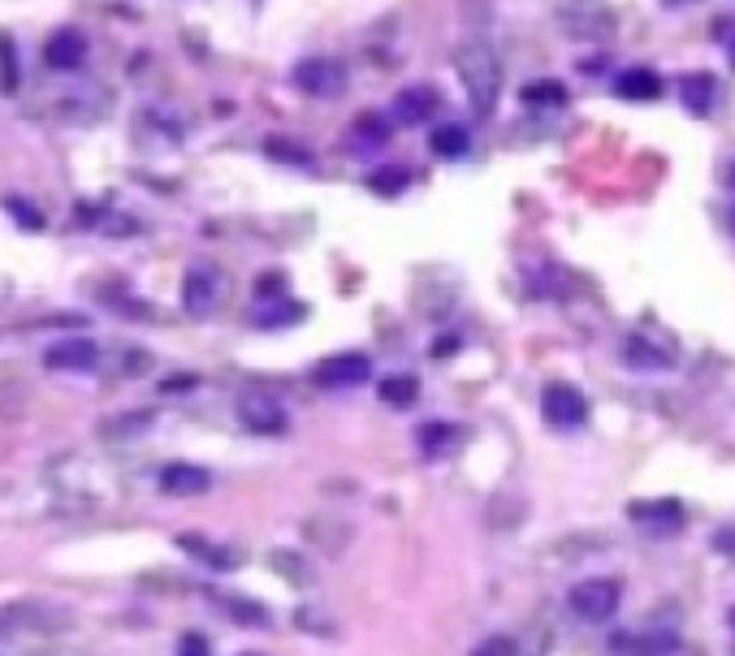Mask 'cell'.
I'll list each match as a JSON object with an SVG mask.
<instances>
[{
	"mask_svg": "<svg viewBox=\"0 0 735 656\" xmlns=\"http://www.w3.org/2000/svg\"><path fill=\"white\" fill-rule=\"evenodd\" d=\"M611 648L618 656H666V653H675V635L666 631H649V635H611Z\"/></svg>",
	"mask_w": 735,
	"mask_h": 656,
	"instance_id": "17",
	"label": "cell"
},
{
	"mask_svg": "<svg viewBox=\"0 0 735 656\" xmlns=\"http://www.w3.org/2000/svg\"><path fill=\"white\" fill-rule=\"evenodd\" d=\"M389 134H394V121L385 117V112H360L351 125H347V147L356 151V156H364V151H381L385 143H389Z\"/></svg>",
	"mask_w": 735,
	"mask_h": 656,
	"instance_id": "14",
	"label": "cell"
},
{
	"mask_svg": "<svg viewBox=\"0 0 735 656\" xmlns=\"http://www.w3.org/2000/svg\"><path fill=\"white\" fill-rule=\"evenodd\" d=\"M281 294H286V277L281 272H264L255 281V299H281Z\"/></svg>",
	"mask_w": 735,
	"mask_h": 656,
	"instance_id": "32",
	"label": "cell"
},
{
	"mask_svg": "<svg viewBox=\"0 0 735 656\" xmlns=\"http://www.w3.org/2000/svg\"><path fill=\"white\" fill-rule=\"evenodd\" d=\"M472 656H519V644L506 640V635H493V640H485Z\"/></svg>",
	"mask_w": 735,
	"mask_h": 656,
	"instance_id": "33",
	"label": "cell"
},
{
	"mask_svg": "<svg viewBox=\"0 0 735 656\" xmlns=\"http://www.w3.org/2000/svg\"><path fill=\"white\" fill-rule=\"evenodd\" d=\"M541 415L554 428H580L589 420V398L576 385H545L541 393Z\"/></svg>",
	"mask_w": 735,
	"mask_h": 656,
	"instance_id": "8",
	"label": "cell"
},
{
	"mask_svg": "<svg viewBox=\"0 0 735 656\" xmlns=\"http://www.w3.org/2000/svg\"><path fill=\"white\" fill-rule=\"evenodd\" d=\"M234 411H239V424H243L246 433H260V437H281L290 428V415H286L281 398L273 389H264V385L243 389L239 402H234Z\"/></svg>",
	"mask_w": 735,
	"mask_h": 656,
	"instance_id": "4",
	"label": "cell"
},
{
	"mask_svg": "<svg viewBox=\"0 0 735 656\" xmlns=\"http://www.w3.org/2000/svg\"><path fill=\"white\" fill-rule=\"evenodd\" d=\"M727 186H732V195H735V165H732V173H727Z\"/></svg>",
	"mask_w": 735,
	"mask_h": 656,
	"instance_id": "39",
	"label": "cell"
},
{
	"mask_svg": "<svg viewBox=\"0 0 735 656\" xmlns=\"http://www.w3.org/2000/svg\"><path fill=\"white\" fill-rule=\"evenodd\" d=\"M614 96L618 100H658L662 96V74H653V70H623L614 78Z\"/></svg>",
	"mask_w": 735,
	"mask_h": 656,
	"instance_id": "18",
	"label": "cell"
},
{
	"mask_svg": "<svg viewBox=\"0 0 735 656\" xmlns=\"http://www.w3.org/2000/svg\"><path fill=\"white\" fill-rule=\"evenodd\" d=\"M208 488H213V471L208 466H195V462L160 466V493H169V497H200Z\"/></svg>",
	"mask_w": 735,
	"mask_h": 656,
	"instance_id": "13",
	"label": "cell"
},
{
	"mask_svg": "<svg viewBox=\"0 0 735 656\" xmlns=\"http://www.w3.org/2000/svg\"><path fill=\"white\" fill-rule=\"evenodd\" d=\"M415 393H420V385H415L411 376H385V380H381V402H385V406L407 411V406L415 402Z\"/></svg>",
	"mask_w": 735,
	"mask_h": 656,
	"instance_id": "24",
	"label": "cell"
},
{
	"mask_svg": "<svg viewBox=\"0 0 735 656\" xmlns=\"http://www.w3.org/2000/svg\"><path fill=\"white\" fill-rule=\"evenodd\" d=\"M147 428H152V411H130V415H113L109 424H100V437L130 440L138 433H147Z\"/></svg>",
	"mask_w": 735,
	"mask_h": 656,
	"instance_id": "23",
	"label": "cell"
},
{
	"mask_svg": "<svg viewBox=\"0 0 735 656\" xmlns=\"http://www.w3.org/2000/svg\"><path fill=\"white\" fill-rule=\"evenodd\" d=\"M294 320H303V307H299V303H286V307H273V312H260V316H255V325L260 328L294 325Z\"/></svg>",
	"mask_w": 735,
	"mask_h": 656,
	"instance_id": "31",
	"label": "cell"
},
{
	"mask_svg": "<svg viewBox=\"0 0 735 656\" xmlns=\"http://www.w3.org/2000/svg\"><path fill=\"white\" fill-rule=\"evenodd\" d=\"M732 627H735V609H732Z\"/></svg>",
	"mask_w": 735,
	"mask_h": 656,
	"instance_id": "40",
	"label": "cell"
},
{
	"mask_svg": "<svg viewBox=\"0 0 735 656\" xmlns=\"http://www.w3.org/2000/svg\"><path fill=\"white\" fill-rule=\"evenodd\" d=\"M714 545H719V548H732V552H735V532H719V536H714Z\"/></svg>",
	"mask_w": 735,
	"mask_h": 656,
	"instance_id": "38",
	"label": "cell"
},
{
	"mask_svg": "<svg viewBox=\"0 0 735 656\" xmlns=\"http://www.w3.org/2000/svg\"><path fill=\"white\" fill-rule=\"evenodd\" d=\"M627 519L640 523L644 532H666V536L684 527L679 501H631V506H627Z\"/></svg>",
	"mask_w": 735,
	"mask_h": 656,
	"instance_id": "16",
	"label": "cell"
},
{
	"mask_svg": "<svg viewBox=\"0 0 735 656\" xmlns=\"http://www.w3.org/2000/svg\"><path fill=\"white\" fill-rule=\"evenodd\" d=\"M44 61H48V70H57V74L83 70V61H87V35H83L79 26L52 31L48 44H44Z\"/></svg>",
	"mask_w": 735,
	"mask_h": 656,
	"instance_id": "11",
	"label": "cell"
},
{
	"mask_svg": "<svg viewBox=\"0 0 735 656\" xmlns=\"http://www.w3.org/2000/svg\"><path fill=\"white\" fill-rule=\"evenodd\" d=\"M429 147H433V156H437V160H463V156H468V147H472V138H468V130H463V125L446 121V125H437V130L429 134Z\"/></svg>",
	"mask_w": 735,
	"mask_h": 656,
	"instance_id": "19",
	"label": "cell"
},
{
	"mask_svg": "<svg viewBox=\"0 0 735 656\" xmlns=\"http://www.w3.org/2000/svg\"><path fill=\"white\" fill-rule=\"evenodd\" d=\"M723 44H727V57H732V65H735V22H727V31H723Z\"/></svg>",
	"mask_w": 735,
	"mask_h": 656,
	"instance_id": "37",
	"label": "cell"
},
{
	"mask_svg": "<svg viewBox=\"0 0 735 656\" xmlns=\"http://www.w3.org/2000/svg\"><path fill=\"white\" fill-rule=\"evenodd\" d=\"M450 61H455V70H459V83H463L472 109L481 112V117H490V112L497 109V100H502V87H506L502 57L493 52L485 39H463V44H455Z\"/></svg>",
	"mask_w": 735,
	"mask_h": 656,
	"instance_id": "1",
	"label": "cell"
},
{
	"mask_svg": "<svg viewBox=\"0 0 735 656\" xmlns=\"http://www.w3.org/2000/svg\"><path fill=\"white\" fill-rule=\"evenodd\" d=\"M618 354H623V363L636 367V372H666V367H675V354H671L666 345L640 337V332L623 337V350H618Z\"/></svg>",
	"mask_w": 735,
	"mask_h": 656,
	"instance_id": "15",
	"label": "cell"
},
{
	"mask_svg": "<svg viewBox=\"0 0 735 656\" xmlns=\"http://www.w3.org/2000/svg\"><path fill=\"white\" fill-rule=\"evenodd\" d=\"M290 83H294V92H303L308 100H334V96H342V87H347V65L334 61V57H303V61L290 70Z\"/></svg>",
	"mask_w": 735,
	"mask_h": 656,
	"instance_id": "5",
	"label": "cell"
},
{
	"mask_svg": "<svg viewBox=\"0 0 735 656\" xmlns=\"http://www.w3.org/2000/svg\"><path fill=\"white\" fill-rule=\"evenodd\" d=\"M407 186H411V173H407V169H376V173H368V191H372V195L394 199V195H402Z\"/></svg>",
	"mask_w": 735,
	"mask_h": 656,
	"instance_id": "25",
	"label": "cell"
},
{
	"mask_svg": "<svg viewBox=\"0 0 735 656\" xmlns=\"http://www.w3.org/2000/svg\"><path fill=\"white\" fill-rule=\"evenodd\" d=\"M221 303V272L213 264H191L182 281V307L191 316H208Z\"/></svg>",
	"mask_w": 735,
	"mask_h": 656,
	"instance_id": "9",
	"label": "cell"
},
{
	"mask_svg": "<svg viewBox=\"0 0 735 656\" xmlns=\"http://www.w3.org/2000/svg\"><path fill=\"white\" fill-rule=\"evenodd\" d=\"M0 92L13 96L17 92V61H13V39L0 35Z\"/></svg>",
	"mask_w": 735,
	"mask_h": 656,
	"instance_id": "29",
	"label": "cell"
},
{
	"mask_svg": "<svg viewBox=\"0 0 735 656\" xmlns=\"http://www.w3.org/2000/svg\"><path fill=\"white\" fill-rule=\"evenodd\" d=\"M243 656H260V653H243Z\"/></svg>",
	"mask_w": 735,
	"mask_h": 656,
	"instance_id": "42",
	"label": "cell"
},
{
	"mask_svg": "<svg viewBox=\"0 0 735 656\" xmlns=\"http://www.w3.org/2000/svg\"><path fill=\"white\" fill-rule=\"evenodd\" d=\"M732 229H735V212H732Z\"/></svg>",
	"mask_w": 735,
	"mask_h": 656,
	"instance_id": "41",
	"label": "cell"
},
{
	"mask_svg": "<svg viewBox=\"0 0 735 656\" xmlns=\"http://www.w3.org/2000/svg\"><path fill=\"white\" fill-rule=\"evenodd\" d=\"M372 376V359L360 350H342V354H329L312 367V380L321 389H351V385H364Z\"/></svg>",
	"mask_w": 735,
	"mask_h": 656,
	"instance_id": "7",
	"label": "cell"
},
{
	"mask_svg": "<svg viewBox=\"0 0 735 656\" xmlns=\"http://www.w3.org/2000/svg\"><path fill=\"white\" fill-rule=\"evenodd\" d=\"M618 600H623L618 579H585V583H576L567 592L571 614L585 618V622H611L614 614H618Z\"/></svg>",
	"mask_w": 735,
	"mask_h": 656,
	"instance_id": "6",
	"label": "cell"
},
{
	"mask_svg": "<svg viewBox=\"0 0 735 656\" xmlns=\"http://www.w3.org/2000/svg\"><path fill=\"white\" fill-rule=\"evenodd\" d=\"M463 437L455 424H424L420 433H415V440L424 445V453H446V445H455V440Z\"/></svg>",
	"mask_w": 735,
	"mask_h": 656,
	"instance_id": "27",
	"label": "cell"
},
{
	"mask_svg": "<svg viewBox=\"0 0 735 656\" xmlns=\"http://www.w3.org/2000/svg\"><path fill=\"white\" fill-rule=\"evenodd\" d=\"M195 385H200V376H169V380H160V393H186Z\"/></svg>",
	"mask_w": 735,
	"mask_h": 656,
	"instance_id": "35",
	"label": "cell"
},
{
	"mask_svg": "<svg viewBox=\"0 0 735 656\" xmlns=\"http://www.w3.org/2000/svg\"><path fill=\"white\" fill-rule=\"evenodd\" d=\"M523 105H532V109H558V105H567V87L563 83H528L523 87Z\"/></svg>",
	"mask_w": 735,
	"mask_h": 656,
	"instance_id": "26",
	"label": "cell"
},
{
	"mask_svg": "<svg viewBox=\"0 0 735 656\" xmlns=\"http://www.w3.org/2000/svg\"><path fill=\"white\" fill-rule=\"evenodd\" d=\"M178 656H213V648H208L204 635H182L178 640Z\"/></svg>",
	"mask_w": 735,
	"mask_h": 656,
	"instance_id": "34",
	"label": "cell"
},
{
	"mask_svg": "<svg viewBox=\"0 0 735 656\" xmlns=\"http://www.w3.org/2000/svg\"><path fill=\"white\" fill-rule=\"evenodd\" d=\"M455 350H459V337H442V341L433 345V354H437V359H446V354H455Z\"/></svg>",
	"mask_w": 735,
	"mask_h": 656,
	"instance_id": "36",
	"label": "cell"
},
{
	"mask_svg": "<svg viewBox=\"0 0 735 656\" xmlns=\"http://www.w3.org/2000/svg\"><path fill=\"white\" fill-rule=\"evenodd\" d=\"M264 151H268L273 160H281V165H303V169L312 165V151H303V147H294L290 138H268V143H264Z\"/></svg>",
	"mask_w": 735,
	"mask_h": 656,
	"instance_id": "28",
	"label": "cell"
},
{
	"mask_svg": "<svg viewBox=\"0 0 735 656\" xmlns=\"http://www.w3.org/2000/svg\"><path fill=\"white\" fill-rule=\"evenodd\" d=\"M554 22L563 26V35H571L580 44H606L618 31V17L606 0H563L554 9Z\"/></svg>",
	"mask_w": 735,
	"mask_h": 656,
	"instance_id": "3",
	"label": "cell"
},
{
	"mask_svg": "<svg viewBox=\"0 0 735 656\" xmlns=\"http://www.w3.org/2000/svg\"><path fill=\"white\" fill-rule=\"evenodd\" d=\"M437 109H442V96H437V87H429V83H415V87H402V92L394 96L389 117H394L398 125H420V121H429V117H433Z\"/></svg>",
	"mask_w": 735,
	"mask_h": 656,
	"instance_id": "12",
	"label": "cell"
},
{
	"mask_svg": "<svg viewBox=\"0 0 735 656\" xmlns=\"http://www.w3.org/2000/svg\"><path fill=\"white\" fill-rule=\"evenodd\" d=\"M178 545L186 548V552H195L204 566H213V570H234L239 566V552L226 545H208L204 536H178Z\"/></svg>",
	"mask_w": 735,
	"mask_h": 656,
	"instance_id": "21",
	"label": "cell"
},
{
	"mask_svg": "<svg viewBox=\"0 0 735 656\" xmlns=\"http://www.w3.org/2000/svg\"><path fill=\"white\" fill-rule=\"evenodd\" d=\"M213 600H217V605H221L234 622H243V627H268V609H264V605H255V600H243V596H221V592H217Z\"/></svg>",
	"mask_w": 735,
	"mask_h": 656,
	"instance_id": "22",
	"label": "cell"
},
{
	"mask_svg": "<svg viewBox=\"0 0 735 656\" xmlns=\"http://www.w3.org/2000/svg\"><path fill=\"white\" fill-rule=\"evenodd\" d=\"M70 627H74V609L44 596H22L0 605V635H65Z\"/></svg>",
	"mask_w": 735,
	"mask_h": 656,
	"instance_id": "2",
	"label": "cell"
},
{
	"mask_svg": "<svg viewBox=\"0 0 735 656\" xmlns=\"http://www.w3.org/2000/svg\"><path fill=\"white\" fill-rule=\"evenodd\" d=\"M4 208H9V217L17 220V224H26L31 233H35V229H44V217H39V208H35L31 199H17V195H9V199H4Z\"/></svg>",
	"mask_w": 735,
	"mask_h": 656,
	"instance_id": "30",
	"label": "cell"
},
{
	"mask_svg": "<svg viewBox=\"0 0 735 656\" xmlns=\"http://www.w3.org/2000/svg\"><path fill=\"white\" fill-rule=\"evenodd\" d=\"M714 78L710 74H688L684 83H679V100H684V109L697 112V117H710L714 112Z\"/></svg>",
	"mask_w": 735,
	"mask_h": 656,
	"instance_id": "20",
	"label": "cell"
},
{
	"mask_svg": "<svg viewBox=\"0 0 735 656\" xmlns=\"http://www.w3.org/2000/svg\"><path fill=\"white\" fill-rule=\"evenodd\" d=\"M48 372H96L100 367V345L92 337H65L44 350Z\"/></svg>",
	"mask_w": 735,
	"mask_h": 656,
	"instance_id": "10",
	"label": "cell"
}]
</instances>
